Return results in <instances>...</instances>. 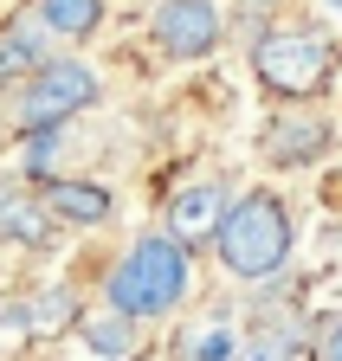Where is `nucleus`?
I'll return each mask as SVG.
<instances>
[{
  "instance_id": "nucleus-7",
  "label": "nucleus",
  "mask_w": 342,
  "mask_h": 361,
  "mask_svg": "<svg viewBox=\"0 0 342 361\" xmlns=\"http://www.w3.org/2000/svg\"><path fill=\"white\" fill-rule=\"evenodd\" d=\"M39 207L52 213V226H78V233L116 219V194L104 180H78V174H52L46 188H39Z\"/></svg>"
},
{
  "instance_id": "nucleus-14",
  "label": "nucleus",
  "mask_w": 342,
  "mask_h": 361,
  "mask_svg": "<svg viewBox=\"0 0 342 361\" xmlns=\"http://www.w3.org/2000/svg\"><path fill=\"white\" fill-rule=\"evenodd\" d=\"M20 310H26V329H71L78 316H84L71 290H39V297L20 303Z\"/></svg>"
},
{
  "instance_id": "nucleus-11",
  "label": "nucleus",
  "mask_w": 342,
  "mask_h": 361,
  "mask_svg": "<svg viewBox=\"0 0 342 361\" xmlns=\"http://www.w3.org/2000/svg\"><path fill=\"white\" fill-rule=\"evenodd\" d=\"M233 348H239V323L226 310L194 316V323H181V336H175V361H233Z\"/></svg>"
},
{
  "instance_id": "nucleus-3",
  "label": "nucleus",
  "mask_w": 342,
  "mask_h": 361,
  "mask_svg": "<svg viewBox=\"0 0 342 361\" xmlns=\"http://www.w3.org/2000/svg\"><path fill=\"white\" fill-rule=\"evenodd\" d=\"M252 78L278 104H310L336 84V39L310 20H284L252 39Z\"/></svg>"
},
{
  "instance_id": "nucleus-17",
  "label": "nucleus",
  "mask_w": 342,
  "mask_h": 361,
  "mask_svg": "<svg viewBox=\"0 0 342 361\" xmlns=\"http://www.w3.org/2000/svg\"><path fill=\"white\" fill-rule=\"evenodd\" d=\"M317 7H323V13H329V20H342V0H317Z\"/></svg>"
},
{
  "instance_id": "nucleus-9",
  "label": "nucleus",
  "mask_w": 342,
  "mask_h": 361,
  "mask_svg": "<svg viewBox=\"0 0 342 361\" xmlns=\"http://www.w3.org/2000/svg\"><path fill=\"white\" fill-rule=\"evenodd\" d=\"M59 52V45L46 39V26H39L32 13H20V20H7V32H0V97H13V90L39 71Z\"/></svg>"
},
{
  "instance_id": "nucleus-10",
  "label": "nucleus",
  "mask_w": 342,
  "mask_h": 361,
  "mask_svg": "<svg viewBox=\"0 0 342 361\" xmlns=\"http://www.w3.org/2000/svg\"><path fill=\"white\" fill-rule=\"evenodd\" d=\"M104 13H110V0H32V20L46 26L52 45H84V39H97V32H104Z\"/></svg>"
},
{
  "instance_id": "nucleus-19",
  "label": "nucleus",
  "mask_w": 342,
  "mask_h": 361,
  "mask_svg": "<svg viewBox=\"0 0 342 361\" xmlns=\"http://www.w3.org/2000/svg\"><path fill=\"white\" fill-rule=\"evenodd\" d=\"M245 7H259V13H265V7H278V0H245Z\"/></svg>"
},
{
  "instance_id": "nucleus-4",
  "label": "nucleus",
  "mask_w": 342,
  "mask_h": 361,
  "mask_svg": "<svg viewBox=\"0 0 342 361\" xmlns=\"http://www.w3.org/2000/svg\"><path fill=\"white\" fill-rule=\"evenodd\" d=\"M97 104H104V78L84 59H71V52H52L13 90V116L7 123H13V135H26V129H65L84 110H97Z\"/></svg>"
},
{
  "instance_id": "nucleus-8",
  "label": "nucleus",
  "mask_w": 342,
  "mask_h": 361,
  "mask_svg": "<svg viewBox=\"0 0 342 361\" xmlns=\"http://www.w3.org/2000/svg\"><path fill=\"white\" fill-rule=\"evenodd\" d=\"M226 200H233V188L220 174L213 180H188V188L168 200V233H175L181 245H194V239H213V226H220V213H226Z\"/></svg>"
},
{
  "instance_id": "nucleus-18",
  "label": "nucleus",
  "mask_w": 342,
  "mask_h": 361,
  "mask_svg": "<svg viewBox=\"0 0 342 361\" xmlns=\"http://www.w3.org/2000/svg\"><path fill=\"white\" fill-rule=\"evenodd\" d=\"M7 142H13V123H7V116H0V149H7Z\"/></svg>"
},
{
  "instance_id": "nucleus-16",
  "label": "nucleus",
  "mask_w": 342,
  "mask_h": 361,
  "mask_svg": "<svg viewBox=\"0 0 342 361\" xmlns=\"http://www.w3.org/2000/svg\"><path fill=\"white\" fill-rule=\"evenodd\" d=\"M317 361H342V316H329L317 336Z\"/></svg>"
},
{
  "instance_id": "nucleus-12",
  "label": "nucleus",
  "mask_w": 342,
  "mask_h": 361,
  "mask_svg": "<svg viewBox=\"0 0 342 361\" xmlns=\"http://www.w3.org/2000/svg\"><path fill=\"white\" fill-rule=\"evenodd\" d=\"M136 316H116V310H97V316H78V336L91 342V355L104 361H130L136 355Z\"/></svg>"
},
{
  "instance_id": "nucleus-2",
  "label": "nucleus",
  "mask_w": 342,
  "mask_h": 361,
  "mask_svg": "<svg viewBox=\"0 0 342 361\" xmlns=\"http://www.w3.org/2000/svg\"><path fill=\"white\" fill-rule=\"evenodd\" d=\"M297 252V219L278 188H245L226 200L220 226H213V258L239 284H271Z\"/></svg>"
},
{
  "instance_id": "nucleus-5",
  "label": "nucleus",
  "mask_w": 342,
  "mask_h": 361,
  "mask_svg": "<svg viewBox=\"0 0 342 361\" xmlns=\"http://www.w3.org/2000/svg\"><path fill=\"white\" fill-rule=\"evenodd\" d=\"M149 39L168 65H194V59H213L226 39V13L220 0H155L149 13Z\"/></svg>"
},
{
  "instance_id": "nucleus-6",
  "label": "nucleus",
  "mask_w": 342,
  "mask_h": 361,
  "mask_svg": "<svg viewBox=\"0 0 342 361\" xmlns=\"http://www.w3.org/2000/svg\"><path fill=\"white\" fill-rule=\"evenodd\" d=\"M329 142H336V129H329V116H317V110H278L265 129H259V155L271 161V168H317L323 155H329Z\"/></svg>"
},
{
  "instance_id": "nucleus-13",
  "label": "nucleus",
  "mask_w": 342,
  "mask_h": 361,
  "mask_svg": "<svg viewBox=\"0 0 342 361\" xmlns=\"http://www.w3.org/2000/svg\"><path fill=\"white\" fill-rule=\"evenodd\" d=\"M26 180L32 188H46V180L59 174V149H65V129H26Z\"/></svg>"
},
{
  "instance_id": "nucleus-1",
  "label": "nucleus",
  "mask_w": 342,
  "mask_h": 361,
  "mask_svg": "<svg viewBox=\"0 0 342 361\" xmlns=\"http://www.w3.org/2000/svg\"><path fill=\"white\" fill-rule=\"evenodd\" d=\"M194 290V245H181L168 226H149L123 245V258L104 278V310L155 323V316H175Z\"/></svg>"
},
{
  "instance_id": "nucleus-15",
  "label": "nucleus",
  "mask_w": 342,
  "mask_h": 361,
  "mask_svg": "<svg viewBox=\"0 0 342 361\" xmlns=\"http://www.w3.org/2000/svg\"><path fill=\"white\" fill-rule=\"evenodd\" d=\"M233 361H297V336H284V329H252V336H239Z\"/></svg>"
}]
</instances>
